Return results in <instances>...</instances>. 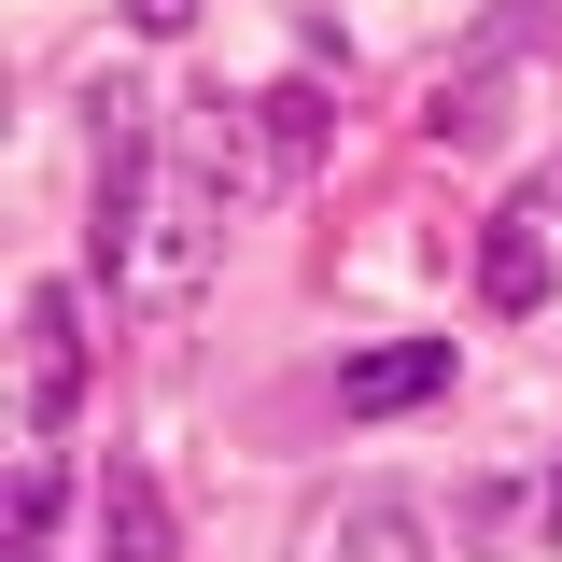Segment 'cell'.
<instances>
[{"label":"cell","instance_id":"6da1fadb","mask_svg":"<svg viewBox=\"0 0 562 562\" xmlns=\"http://www.w3.org/2000/svg\"><path fill=\"white\" fill-rule=\"evenodd\" d=\"M211 254H225V183H211L198 155L183 169H155L140 183V225H127V310H198L211 295Z\"/></svg>","mask_w":562,"mask_h":562},{"label":"cell","instance_id":"7a4b0ae2","mask_svg":"<svg viewBox=\"0 0 562 562\" xmlns=\"http://www.w3.org/2000/svg\"><path fill=\"white\" fill-rule=\"evenodd\" d=\"M14 408H29V436H57L85 408V295L70 281H29V310H14Z\"/></svg>","mask_w":562,"mask_h":562},{"label":"cell","instance_id":"3957f363","mask_svg":"<svg viewBox=\"0 0 562 562\" xmlns=\"http://www.w3.org/2000/svg\"><path fill=\"white\" fill-rule=\"evenodd\" d=\"M295 562H436V520L408 492H324L295 520Z\"/></svg>","mask_w":562,"mask_h":562},{"label":"cell","instance_id":"277c9868","mask_svg":"<svg viewBox=\"0 0 562 562\" xmlns=\"http://www.w3.org/2000/svg\"><path fill=\"white\" fill-rule=\"evenodd\" d=\"M506 70H520V29H492L479 70H450V85L422 99V140H436V155H492V127H506Z\"/></svg>","mask_w":562,"mask_h":562},{"label":"cell","instance_id":"5b68a950","mask_svg":"<svg viewBox=\"0 0 562 562\" xmlns=\"http://www.w3.org/2000/svg\"><path fill=\"white\" fill-rule=\"evenodd\" d=\"M324 140H338V99H324V85H268V99H254V169H268V198H295V183L324 169Z\"/></svg>","mask_w":562,"mask_h":562},{"label":"cell","instance_id":"8992f818","mask_svg":"<svg viewBox=\"0 0 562 562\" xmlns=\"http://www.w3.org/2000/svg\"><path fill=\"white\" fill-rule=\"evenodd\" d=\"M422 394H450V338H380V351L338 366V408L351 422H394V408H422Z\"/></svg>","mask_w":562,"mask_h":562},{"label":"cell","instance_id":"52a82bcc","mask_svg":"<svg viewBox=\"0 0 562 562\" xmlns=\"http://www.w3.org/2000/svg\"><path fill=\"white\" fill-rule=\"evenodd\" d=\"M99 562H169V492L140 464H99Z\"/></svg>","mask_w":562,"mask_h":562},{"label":"cell","instance_id":"ba28073f","mask_svg":"<svg viewBox=\"0 0 562 562\" xmlns=\"http://www.w3.org/2000/svg\"><path fill=\"white\" fill-rule=\"evenodd\" d=\"M479 295L492 310H535V295H549V211H506L479 239Z\"/></svg>","mask_w":562,"mask_h":562},{"label":"cell","instance_id":"9c48e42d","mask_svg":"<svg viewBox=\"0 0 562 562\" xmlns=\"http://www.w3.org/2000/svg\"><path fill=\"white\" fill-rule=\"evenodd\" d=\"M183 155H198V169L225 183V198H268V169H254V99H198Z\"/></svg>","mask_w":562,"mask_h":562},{"label":"cell","instance_id":"30bf717a","mask_svg":"<svg viewBox=\"0 0 562 562\" xmlns=\"http://www.w3.org/2000/svg\"><path fill=\"white\" fill-rule=\"evenodd\" d=\"M450 535H464V549H520V535H549V492H520V479H479L464 506H450Z\"/></svg>","mask_w":562,"mask_h":562},{"label":"cell","instance_id":"8fae6325","mask_svg":"<svg viewBox=\"0 0 562 562\" xmlns=\"http://www.w3.org/2000/svg\"><path fill=\"white\" fill-rule=\"evenodd\" d=\"M43 549H57V464L14 479V535H0V562H43Z\"/></svg>","mask_w":562,"mask_h":562},{"label":"cell","instance_id":"7c38bea8","mask_svg":"<svg viewBox=\"0 0 562 562\" xmlns=\"http://www.w3.org/2000/svg\"><path fill=\"white\" fill-rule=\"evenodd\" d=\"M140 29H155V43H169V29H198V0H127Z\"/></svg>","mask_w":562,"mask_h":562},{"label":"cell","instance_id":"4fadbf2b","mask_svg":"<svg viewBox=\"0 0 562 562\" xmlns=\"http://www.w3.org/2000/svg\"><path fill=\"white\" fill-rule=\"evenodd\" d=\"M535 492H549V535H562V464H549V479H535Z\"/></svg>","mask_w":562,"mask_h":562},{"label":"cell","instance_id":"5bb4252c","mask_svg":"<svg viewBox=\"0 0 562 562\" xmlns=\"http://www.w3.org/2000/svg\"><path fill=\"white\" fill-rule=\"evenodd\" d=\"M549 211H562V169H549Z\"/></svg>","mask_w":562,"mask_h":562}]
</instances>
